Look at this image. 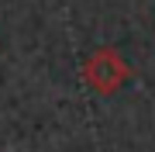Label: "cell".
I'll list each match as a JSON object with an SVG mask.
<instances>
[{
	"mask_svg": "<svg viewBox=\"0 0 155 152\" xmlns=\"http://www.w3.org/2000/svg\"><path fill=\"white\" fill-rule=\"evenodd\" d=\"M83 79H86L90 90L110 97V93H117L127 79H131V66H127L114 49L104 45V49H97L93 56L83 62Z\"/></svg>",
	"mask_w": 155,
	"mask_h": 152,
	"instance_id": "1",
	"label": "cell"
}]
</instances>
